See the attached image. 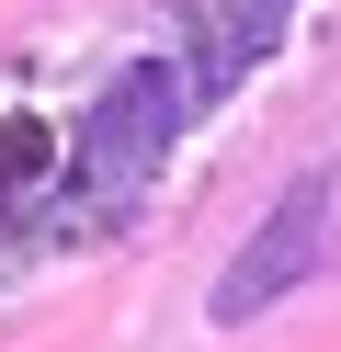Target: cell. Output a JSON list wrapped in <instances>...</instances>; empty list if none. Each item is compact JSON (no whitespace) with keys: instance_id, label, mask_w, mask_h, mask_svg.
<instances>
[{"instance_id":"cell-1","label":"cell","mask_w":341,"mask_h":352,"mask_svg":"<svg viewBox=\"0 0 341 352\" xmlns=\"http://www.w3.org/2000/svg\"><path fill=\"white\" fill-rule=\"evenodd\" d=\"M318 273H341V160L273 193V216L239 239V261L216 273L205 318H216V329H250V318H273L285 296H307Z\"/></svg>"}]
</instances>
